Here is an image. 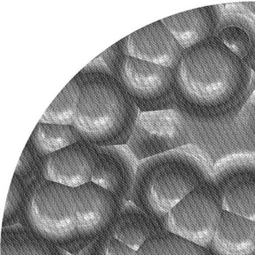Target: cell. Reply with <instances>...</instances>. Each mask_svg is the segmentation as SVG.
<instances>
[{
	"label": "cell",
	"instance_id": "obj_24",
	"mask_svg": "<svg viewBox=\"0 0 255 255\" xmlns=\"http://www.w3.org/2000/svg\"><path fill=\"white\" fill-rule=\"evenodd\" d=\"M101 57L111 73L119 79L121 68L128 53V36L101 53Z\"/></svg>",
	"mask_w": 255,
	"mask_h": 255
},
{
	"label": "cell",
	"instance_id": "obj_23",
	"mask_svg": "<svg viewBox=\"0 0 255 255\" xmlns=\"http://www.w3.org/2000/svg\"><path fill=\"white\" fill-rule=\"evenodd\" d=\"M13 175L16 176L25 185L36 177L42 175V158L34 152L28 141Z\"/></svg>",
	"mask_w": 255,
	"mask_h": 255
},
{
	"label": "cell",
	"instance_id": "obj_4",
	"mask_svg": "<svg viewBox=\"0 0 255 255\" xmlns=\"http://www.w3.org/2000/svg\"><path fill=\"white\" fill-rule=\"evenodd\" d=\"M75 188L41 175L25 185L19 224L70 254L83 251L78 227Z\"/></svg>",
	"mask_w": 255,
	"mask_h": 255
},
{
	"label": "cell",
	"instance_id": "obj_14",
	"mask_svg": "<svg viewBox=\"0 0 255 255\" xmlns=\"http://www.w3.org/2000/svg\"><path fill=\"white\" fill-rule=\"evenodd\" d=\"M222 7L223 4L198 7L167 17L161 21L186 50L215 36Z\"/></svg>",
	"mask_w": 255,
	"mask_h": 255
},
{
	"label": "cell",
	"instance_id": "obj_22",
	"mask_svg": "<svg viewBox=\"0 0 255 255\" xmlns=\"http://www.w3.org/2000/svg\"><path fill=\"white\" fill-rule=\"evenodd\" d=\"M24 196V184L16 176L13 175L6 201L1 228L19 224Z\"/></svg>",
	"mask_w": 255,
	"mask_h": 255
},
{
	"label": "cell",
	"instance_id": "obj_9",
	"mask_svg": "<svg viewBox=\"0 0 255 255\" xmlns=\"http://www.w3.org/2000/svg\"><path fill=\"white\" fill-rule=\"evenodd\" d=\"M83 250L112 226L127 204L93 182L75 188Z\"/></svg>",
	"mask_w": 255,
	"mask_h": 255
},
{
	"label": "cell",
	"instance_id": "obj_8",
	"mask_svg": "<svg viewBox=\"0 0 255 255\" xmlns=\"http://www.w3.org/2000/svg\"><path fill=\"white\" fill-rule=\"evenodd\" d=\"M212 178L223 210L255 222V152H235L219 159Z\"/></svg>",
	"mask_w": 255,
	"mask_h": 255
},
{
	"label": "cell",
	"instance_id": "obj_25",
	"mask_svg": "<svg viewBox=\"0 0 255 255\" xmlns=\"http://www.w3.org/2000/svg\"><path fill=\"white\" fill-rule=\"evenodd\" d=\"M59 255H73L70 254V253H68V252L66 251V250H61V253H60Z\"/></svg>",
	"mask_w": 255,
	"mask_h": 255
},
{
	"label": "cell",
	"instance_id": "obj_1",
	"mask_svg": "<svg viewBox=\"0 0 255 255\" xmlns=\"http://www.w3.org/2000/svg\"><path fill=\"white\" fill-rule=\"evenodd\" d=\"M255 89V71L215 37L184 50L175 69L176 109L198 124L234 122Z\"/></svg>",
	"mask_w": 255,
	"mask_h": 255
},
{
	"label": "cell",
	"instance_id": "obj_5",
	"mask_svg": "<svg viewBox=\"0 0 255 255\" xmlns=\"http://www.w3.org/2000/svg\"><path fill=\"white\" fill-rule=\"evenodd\" d=\"M223 211L221 198L212 178L170 211L165 230L209 250Z\"/></svg>",
	"mask_w": 255,
	"mask_h": 255
},
{
	"label": "cell",
	"instance_id": "obj_15",
	"mask_svg": "<svg viewBox=\"0 0 255 255\" xmlns=\"http://www.w3.org/2000/svg\"><path fill=\"white\" fill-rule=\"evenodd\" d=\"M209 250L212 255H255V222L223 210Z\"/></svg>",
	"mask_w": 255,
	"mask_h": 255
},
{
	"label": "cell",
	"instance_id": "obj_13",
	"mask_svg": "<svg viewBox=\"0 0 255 255\" xmlns=\"http://www.w3.org/2000/svg\"><path fill=\"white\" fill-rule=\"evenodd\" d=\"M252 69L255 66V14L238 4H224L215 36ZM254 70V69H253Z\"/></svg>",
	"mask_w": 255,
	"mask_h": 255
},
{
	"label": "cell",
	"instance_id": "obj_20",
	"mask_svg": "<svg viewBox=\"0 0 255 255\" xmlns=\"http://www.w3.org/2000/svg\"><path fill=\"white\" fill-rule=\"evenodd\" d=\"M80 97V88L75 79L59 93L39 119V123L73 126Z\"/></svg>",
	"mask_w": 255,
	"mask_h": 255
},
{
	"label": "cell",
	"instance_id": "obj_7",
	"mask_svg": "<svg viewBox=\"0 0 255 255\" xmlns=\"http://www.w3.org/2000/svg\"><path fill=\"white\" fill-rule=\"evenodd\" d=\"M174 69L128 56L118 80L140 113L174 110Z\"/></svg>",
	"mask_w": 255,
	"mask_h": 255
},
{
	"label": "cell",
	"instance_id": "obj_12",
	"mask_svg": "<svg viewBox=\"0 0 255 255\" xmlns=\"http://www.w3.org/2000/svg\"><path fill=\"white\" fill-rule=\"evenodd\" d=\"M184 50L161 20L128 36V56L174 70Z\"/></svg>",
	"mask_w": 255,
	"mask_h": 255
},
{
	"label": "cell",
	"instance_id": "obj_17",
	"mask_svg": "<svg viewBox=\"0 0 255 255\" xmlns=\"http://www.w3.org/2000/svg\"><path fill=\"white\" fill-rule=\"evenodd\" d=\"M62 250L21 225L1 228V255H59Z\"/></svg>",
	"mask_w": 255,
	"mask_h": 255
},
{
	"label": "cell",
	"instance_id": "obj_2",
	"mask_svg": "<svg viewBox=\"0 0 255 255\" xmlns=\"http://www.w3.org/2000/svg\"><path fill=\"white\" fill-rule=\"evenodd\" d=\"M73 78L80 97L72 127L81 140L97 147L127 145L140 111L100 55Z\"/></svg>",
	"mask_w": 255,
	"mask_h": 255
},
{
	"label": "cell",
	"instance_id": "obj_6",
	"mask_svg": "<svg viewBox=\"0 0 255 255\" xmlns=\"http://www.w3.org/2000/svg\"><path fill=\"white\" fill-rule=\"evenodd\" d=\"M186 120L176 110L138 115L127 145L138 161L191 144Z\"/></svg>",
	"mask_w": 255,
	"mask_h": 255
},
{
	"label": "cell",
	"instance_id": "obj_16",
	"mask_svg": "<svg viewBox=\"0 0 255 255\" xmlns=\"http://www.w3.org/2000/svg\"><path fill=\"white\" fill-rule=\"evenodd\" d=\"M163 231L166 230L153 218L131 201H128L105 233L137 251L149 238Z\"/></svg>",
	"mask_w": 255,
	"mask_h": 255
},
{
	"label": "cell",
	"instance_id": "obj_10",
	"mask_svg": "<svg viewBox=\"0 0 255 255\" xmlns=\"http://www.w3.org/2000/svg\"><path fill=\"white\" fill-rule=\"evenodd\" d=\"M92 146L94 158L92 182L121 201H130L139 161L127 145Z\"/></svg>",
	"mask_w": 255,
	"mask_h": 255
},
{
	"label": "cell",
	"instance_id": "obj_3",
	"mask_svg": "<svg viewBox=\"0 0 255 255\" xmlns=\"http://www.w3.org/2000/svg\"><path fill=\"white\" fill-rule=\"evenodd\" d=\"M215 163L194 144L138 162L130 201L165 229L170 211L212 179Z\"/></svg>",
	"mask_w": 255,
	"mask_h": 255
},
{
	"label": "cell",
	"instance_id": "obj_19",
	"mask_svg": "<svg viewBox=\"0 0 255 255\" xmlns=\"http://www.w3.org/2000/svg\"><path fill=\"white\" fill-rule=\"evenodd\" d=\"M136 255H212L207 249L163 231L151 236Z\"/></svg>",
	"mask_w": 255,
	"mask_h": 255
},
{
	"label": "cell",
	"instance_id": "obj_18",
	"mask_svg": "<svg viewBox=\"0 0 255 255\" xmlns=\"http://www.w3.org/2000/svg\"><path fill=\"white\" fill-rule=\"evenodd\" d=\"M81 141L72 126L61 124H37L28 142L41 158Z\"/></svg>",
	"mask_w": 255,
	"mask_h": 255
},
{
	"label": "cell",
	"instance_id": "obj_21",
	"mask_svg": "<svg viewBox=\"0 0 255 255\" xmlns=\"http://www.w3.org/2000/svg\"><path fill=\"white\" fill-rule=\"evenodd\" d=\"M235 131L241 143L255 153V89L234 120Z\"/></svg>",
	"mask_w": 255,
	"mask_h": 255
},
{
	"label": "cell",
	"instance_id": "obj_11",
	"mask_svg": "<svg viewBox=\"0 0 255 255\" xmlns=\"http://www.w3.org/2000/svg\"><path fill=\"white\" fill-rule=\"evenodd\" d=\"M94 169L93 146L83 140L42 159L45 179L72 188L92 182Z\"/></svg>",
	"mask_w": 255,
	"mask_h": 255
}]
</instances>
